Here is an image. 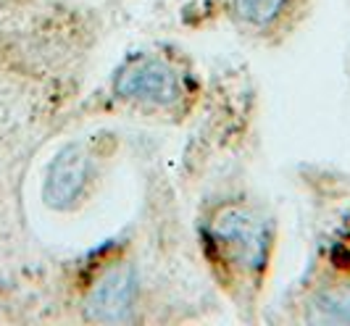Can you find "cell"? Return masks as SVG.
Instances as JSON below:
<instances>
[{
  "mask_svg": "<svg viewBox=\"0 0 350 326\" xmlns=\"http://www.w3.org/2000/svg\"><path fill=\"white\" fill-rule=\"evenodd\" d=\"M95 155L90 153V145L77 142L64 148L55 155V161L48 169L45 176V200L53 208H71L77 206V200H82L88 185H92L95 176Z\"/></svg>",
  "mask_w": 350,
  "mask_h": 326,
  "instance_id": "obj_5",
  "label": "cell"
},
{
  "mask_svg": "<svg viewBox=\"0 0 350 326\" xmlns=\"http://www.w3.org/2000/svg\"><path fill=\"white\" fill-rule=\"evenodd\" d=\"M306 3L308 0H229V11L245 35L282 40L306 16Z\"/></svg>",
  "mask_w": 350,
  "mask_h": 326,
  "instance_id": "obj_4",
  "label": "cell"
},
{
  "mask_svg": "<svg viewBox=\"0 0 350 326\" xmlns=\"http://www.w3.org/2000/svg\"><path fill=\"white\" fill-rule=\"evenodd\" d=\"M108 98L135 111H179L193 95V79L163 53H132L113 71Z\"/></svg>",
  "mask_w": 350,
  "mask_h": 326,
  "instance_id": "obj_2",
  "label": "cell"
},
{
  "mask_svg": "<svg viewBox=\"0 0 350 326\" xmlns=\"http://www.w3.org/2000/svg\"><path fill=\"white\" fill-rule=\"evenodd\" d=\"M198 226L200 250L219 287L237 308H256L277 245L274 216L243 192H229L211 200Z\"/></svg>",
  "mask_w": 350,
  "mask_h": 326,
  "instance_id": "obj_1",
  "label": "cell"
},
{
  "mask_svg": "<svg viewBox=\"0 0 350 326\" xmlns=\"http://www.w3.org/2000/svg\"><path fill=\"white\" fill-rule=\"evenodd\" d=\"M140 269L135 263L105 266L88 290L85 310H88L90 321H98V324L132 321L137 303H140Z\"/></svg>",
  "mask_w": 350,
  "mask_h": 326,
  "instance_id": "obj_3",
  "label": "cell"
}]
</instances>
